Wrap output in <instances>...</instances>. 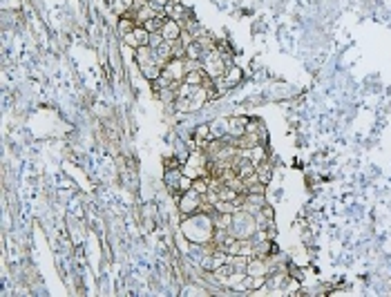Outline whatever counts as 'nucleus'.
<instances>
[{
  "label": "nucleus",
  "mask_w": 391,
  "mask_h": 297,
  "mask_svg": "<svg viewBox=\"0 0 391 297\" xmlns=\"http://www.w3.org/2000/svg\"><path fill=\"white\" fill-rule=\"evenodd\" d=\"M179 228H181V235L190 244H195V246L213 242L215 230H217L213 215H206V212H195V215H190V217H183Z\"/></svg>",
  "instance_id": "nucleus-1"
},
{
  "label": "nucleus",
  "mask_w": 391,
  "mask_h": 297,
  "mask_svg": "<svg viewBox=\"0 0 391 297\" xmlns=\"http://www.w3.org/2000/svg\"><path fill=\"white\" fill-rule=\"evenodd\" d=\"M257 228H259L257 217L251 215L248 210L239 208V210L233 212V224H230L228 232L230 235H235L237 239H251V237L257 235Z\"/></svg>",
  "instance_id": "nucleus-2"
},
{
  "label": "nucleus",
  "mask_w": 391,
  "mask_h": 297,
  "mask_svg": "<svg viewBox=\"0 0 391 297\" xmlns=\"http://www.w3.org/2000/svg\"><path fill=\"white\" fill-rule=\"evenodd\" d=\"M199 206H201V195L197 190H192V188L181 192L179 199H177V212L181 215V219L199 212Z\"/></svg>",
  "instance_id": "nucleus-3"
},
{
  "label": "nucleus",
  "mask_w": 391,
  "mask_h": 297,
  "mask_svg": "<svg viewBox=\"0 0 391 297\" xmlns=\"http://www.w3.org/2000/svg\"><path fill=\"white\" fill-rule=\"evenodd\" d=\"M185 74H188V67H185V58H170L163 65L161 79H165L168 83H183Z\"/></svg>",
  "instance_id": "nucleus-4"
},
{
  "label": "nucleus",
  "mask_w": 391,
  "mask_h": 297,
  "mask_svg": "<svg viewBox=\"0 0 391 297\" xmlns=\"http://www.w3.org/2000/svg\"><path fill=\"white\" fill-rule=\"evenodd\" d=\"M121 41H123L125 47L139 49V47H143V45H150V31L145 27H134L130 34L121 36Z\"/></svg>",
  "instance_id": "nucleus-5"
},
{
  "label": "nucleus",
  "mask_w": 391,
  "mask_h": 297,
  "mask_svg": "<svg viewBox=\"0 0 391 297\" xmlns=\"http://www.w3.org/2000/svg\"><path fill=\"white\" fill-rule=\"evenodd\" d=\"M181 177H183L181 168H172V170H165V174H163V183L170 195L175 197V201L179 199V195H181Z\"/></svg>",
  "instance_id": "nucleus-6"
},
{
  "label": "nucleus",
  "mask_w": 391,
  "mask_h": 297,
  "mask_svg": "<svg viewBox=\"0 0 391 297\" xmlns=\"http://www.w3.org/2000/svg\"><path fill=\"white\" fill-rule=\"evenodd\" d=\"M161 34H163V38L168 43H175L183 34V25L179 21H175V18H168V21L163 23V27H161Z\"/></svg>",
  "instance_id": "nucleus-7"
},
{
  "label": "nucleus",
  "mask_w": 391,
  "mask_h": 297,
  "mask_svg": "<svg viewBox=\"0 0 391 297\" xmlns=\"http://www.w3.org/2000/svg\"><path fill=\"white\" fill-rule=\"evenodd\" d=\"M246 123H248V116H230L226 119V127H228V134L226 137H241L246 132Z\"/></svg>",
  "instance_id": "nucleus-8"
},
{
  "label": "nucleus",
  "mask_w": 391,
  "mask_h": 297,
  "mask_svg": "<svg viewBox=\"0 0 391 297\" xmlns=\"http://www.w3.org/2000/svg\"><path fill=\"white\" fill-rule=\"evenodd\" d=\"M210 137H213V127H210L208 123H199L192 130V139H195V147H199V150H203V145L210 141Z\"/></svg>",
  "instance_id": "nucleus-9"
},
{
  "label": "nucleus",
  "mask_w": 391,
  "mask_h": 297,
  "mask_svg": "<svg viewBox=\"0 0 391 297\" xmlns=\"http://www.w3.org/2000/svg\"><path fill=\"white\" fill-rule=\"evenodd\" d=\"M246 275L251 277H268V262L262 259V257H251L246 268Z\"/></svg>",
  "instance_id": "nucleus-10"
},
{
  "label": "nucleus",
  "mask_w": 391,
  "mask_h": 297,
  "mask_svg": "<svg viewBox=\"0 0 391 297\" xmlns=\"http://www.w3.org/2000/svg\"><path fill=\"white\" fill-rule=\"evenodd\" d=\"M134 63H137L139 67L150 65V63H157L155 61V49H152L150 45H143V47L134 49Z\"/></svg>",
  "instance_id": "nucleus-11"
},
{
  "label": "nucleus",
  "mask_w": 391,
  "mask_h": 297,
  "mask_svg": "<svg viewBox=\"0 0 391 297\" xmlns=\"http://www.w3.org/2000/svg\"><path fill=\"white\" fill-rule=\"evenodd\" d=\"M134 27H139L137 21H134V9L132 11H127L125 16H121L119 18V23H117V31H119V36H125V34H130V31Z\"/></svg>",
  "instance_id": "nucleus-12"
},
{
  "label": "nucleus",
  "mask_w": 391,
  "mask_h": 297,
  "mask_svg": "<svg viewBox=\"0 0 391 297\" xmlns=\"http://www.w3.org/2000/svg\"><path fill=\"white\" fill-rule=\"evenodd\" d=\"M255 170H257V177H259V181H264V183H271V179H273V161H271V159H264V161H259V163L255 165Z\"/></svg>",
  "instance_id": "nucleus-13"
},
{
  "label": "nucleus",
  "mask_w": 391,
  "mask_h": 297,
  "mask_svg": "<svg viewBox=\"0 0 391 297\" xmlns=\"http://www.w3.org/2000/svg\"><path fill=\"white\" fill-rule=\"evenodd\" d=\"M161 72H163V67L161 65H157V63H150V65H143L141 67V76H143L148 83H155L161 79Z\"/></svg>",
  "instance_id": "nucleus-14"
},
{
  "label": "nucleus",
  "mask_w": 391,
  "mask_h": 297,
  "mask_svg": "<svg viewBox=\"0 0 391 297\" xmlns=\"http://www.w3.org/2000/svg\"><path fill=\"white\" fill-rule=\"evenodd\" d=\"M244 79V72L239 67H235V65H228L226 69V74H224V81L228 83L230 87H235V85H239V81Z\"/></svg>",
  "instance_id": "nucleus-15"
},
{
  "label": "nucleus",
  "mask_w": 391,
  "mask_h": 297,
  "mask_svg": "<svg viewBox=\"0 0 391 297\" xmlns=\"http://www.w3.org/2000/svg\"><path fill=\"white\" fill-rule=\"evenodd\" d=\"M203 54H206V49H203L197 41H195V43H190L188 47H185V58H188V61H201Z\"/></svg>",
  "instance_id": "nucleus-16"
},
{
  "label": "nucleus",
  "mask_w": 391,
  "mask_h": 297,
  "mask_svg": "<svg viewBox=\"0 0 391 297\" xmlns=\"http://www.w3.org/2000/svg\"><path fill=\"white\" fill-rule=\"evenodd\" d=\"M132 7H134V0H112V9L119 18L125 16L127 11H132Z\"/></svg>",
  "instance_id": "nucleus-17"
},
{
  "label": "nucleus",
  "mask_w": 391,
  "mask_h": 297,
  "mask_svg": "<svg viewBox=\"0 0 391 297\" xmlns=\"http://www.w3.org/2000/svg\"><path fill=\"white\" fill-rule=\"evenodd\" d=\"M248 195H266V183L264 181H255L246 188Z\"/></svg>",
  "instance_id": "nucleus-18"
},
{
  "label": "nucleus",
  "mask_w": 391,
  "mask_h": 297,
  "mask_svg": "<svg viewBox=\"0 0 391 297\" xmlns=\"http://www.w3.org/2000/svg\"><path fill=\"white\" fill-rule=\"evenodd\" d=\"M190 188H192V179L188 177V174H183V177H181V192L190 190Z\"/></svg>",
  "instance_id": "nucleus-19"
}]
</instances>
